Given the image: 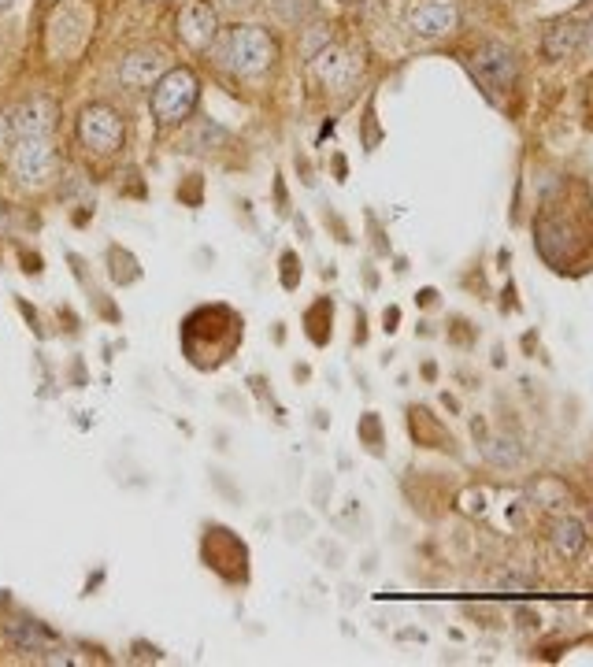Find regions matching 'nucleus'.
Wrapping results in <instances>:
<instances>
[{
	"label": "nucleus",
	"mask_w": 593,
	"mask_h": 667,
	"mask_svg": "<svg viewBox=\"0 0 593 667\" xmlns=\"http://www.w3.org/2000/svg\"><path fill=\"white\" fill-rule=\"evenodd\" d=\"M516 71H519L516 52L508 49V45H501V41H490V45H482L475 52V75L490 89H508L516 82Z\"/></svg>",
	"instance_id": "obj_5"
},
{
	"label": "nucleus",
	"mask_w": 593,
	"mask_h": 667,
	"mask_svg": "<svg viewBox=\"0 0 593 667\" xmlns=\"http://www.w3.org/2000/svg\"><path fill=\"white\" fill-rule=\"evenodd\" d=\"M456 4L453 0H423L412 8L408 15V26H412V34L419 38H442V34H453L456 30Z\"/></svg>",
	"instance_id": "obj_7"
},
{
	"label": "nucleus",
	"mask_w": 593,
	"mask_h": 667,
	"mask_svg": "<svg viewBox=\"0 0 593 667\" xmlns=\"http://www.w3.org/2000/svg\"><path fill=\"white\" fill-rule=\"evenodd\" d=\"M160 71H164V52L160 49H138L119 63V78H123L130 89L156 86V82H160Z\"/></svg>",
	"instance_id": "obj_8"
},
{
	"label": "nucleus",
	"mask_w": 593,
	"mask_h": 667,
	"mask_svg": "<svg viewBox=\"0 0 593 667\" xmlns=\"http://www.w3.org/2000/svg\"><path fill=\"white\" fill-rule=\"evenodd\" d=\"M201 97V82L190 67H171L167 75H160V82L152 86V115L160 126H175L182 119H190V112L197 108Z\"/></svg>",
	"instance_id": "obj_1"
},
{
	"label": "nucleus",
	"mask_w": 593,
	"mask_h": 667,
	"mask_svg": "<svg viewBox=\"0 0 593 667\" xmlns=\"http://www.w3.org/2000/svg\"><path fill=\"white\" fill-rule=\"evenodd\" d=\"M8 164L23 186H45L56 175V149L49 145V138H19L12 145Z\"/></svg>",
	"instance_id": "obj_4"
},
{
	"label": "nucleus",
	"mask_w": 593,
	"mask_h": 667,
	"mask_svg": "<svg viewBox=\"0 0 593 667\" xmlns=\"http://www.w3.org/2000/svg\"><path fill=\"white\" fill-rule=\"evenodd\" d=\"M8 4H12V0H0V12H4V8H8Z\"/></svg>",
	"instance_id": "obj_16"
},
{
	"label": "nucleus",
	"mask_w": 593,
	"mask_h": 667,
	"mask_svg": "<svg viewBox=\"0 0 593 667\" xmlns=\"http://www.w3.org/2000/svg\"><path fill=\"white\" fill-rule=\"evenodd\" d=\"M542 49L549 60H571L582 49V26L579 23H556L553 30H545Z\"/></svg>",
	"instance_id": "obj_11"
},
{
	"label": "nucleus",
	"mask_w": 593,
	"mask_h": 667,
	"mask_svg": "<svg viewBox=\"0 0 593 667\" xmlns=\"http://www.w3.org/2000/svg\"><path fill=\"white\" fill-rule=\"evenodd\" d=\"M549 542H553V549L564 560H575V556L586 549V527H582L579 519H553V527H549Z\"/></svg>",
	"instance_id": "obj_10"
},
{
	"label": "nucleus",
	"mask_w": 593,
	"mask_h": 667,
	"mask_svg": "<svg viewBox=\"0 0 593 667\" xmlns=\"http://www.w3.org/2000/svg\"><path fill=\"white\" fill-rule=\"evenodd\" d=\"M278 60V45L264 26H234L227 38V63L245 78H260Z\"/></svg>",
	"instance_id": "obj_2"
},
{
	"label": "nucleus",
	"mask_w": 593,
	"mask_h": 667,
	"mask_svg": "<svg viewBox=\"0 0 593 667\" xmlns=\"http://www.w3.org/2000/svg\"><path fill=\"white\" fill-rule=\"evenodd\" d=\"M8 223H12V215H8V204L0 201V238L8 234Z\"/></svg>",
	"instance_id": "obj_14"
},
{
	"label": "nucleus",
	"mask_w": 593,
	"mask_h": 667,
	"mask_svg": "<svg viewBox=\"0 0 593 667\" xmlns=\"http://www.w3.org/2000/svg\"><path fill=\"white\" fill-rule=\"evenodd\" d=\"M316 71H319V78H323V86H330V89H345L349 82L356 78V71H360V63L349 56V52H341V49H330V52H323L316 60Z\"/></svg>",
	"instance_id": "obj_9"
},
{
	"label": "nucleus",
	"mask_w": 593,
	"mask_h": 667,
	"mask_svg": "<svg viewBox=\"0 0 593 667\" xmlns=\"http://www.w3.org/2000/svg\"><path fill=\"white\" fill-rule=\"evenodd\" d=\"M8 638H12V645L19 653H49L52 645H56L52 630H45L41 623H34V619L12 623V627H8Z\"/></svg>",
	"instance_id": "obj_12"
},
{
	"label": "nucleus",
	"mask_w": 593,
	"mask_h": 667,
	"mask_svg": "<svg viewBox=\"0 0 593 667\" xmlns=\"http://www.w3.org/2000/svg\"><path fill=\"white\" fill-rule=\"evenodd\" d=\"M219 30V19H215V8L208 0H193L178 12V38L186 41L190 49H208Z\"/></svg>",
	"instance_id": "obj_6"
},
{
	"label": "nucleus",
	"mask_w": 593,
	"mask_h": 667,
	"mask_svg": "<svg viewBox=\"0 0 593 667\" xmlns=\"http://www.w3.org/2000/svg\"><path fill=\"white\" fill-rule=\"evenodd\" d=\"M486 460H490V464H497V467H512V464H519V460H523V453H519L516 449V441H490V445H486Z\"/></svg>",
	"instance_id": "obj_13"
},
{
	"label": "nucleus",
	"mask_w": 593,
	"mask_h": 667,
	"mask_svg": "<svg viewBox=\"0 0 593 667\" xmlns=\"http://www.w3.org/2000/svg\"><path fill=\"white\" fill-rule=\"evenodd\" d=\"M582 41H586V49L593 52V15H590V23L582 26Z\"/></svg>",
	"instance_id": "obj_15"
},
{
	"label": "nucleus",
	"mask_w": 593,
	"mask_h": 667,
	"mask_svg": "<svg viewBox=\"0 0 593 667\" xmlns=\"http://www.w3.org/2000/svg\"><path fill=\"white\" fill-rule=\"evenodd\" d=\"M123 138H127V123H123V115L115 112L112 104H86L78 112V141H82V149L97 152V156H112V152L123 149Z\"/></svg>",
	"instance_id": "obj_3"
}]
</instances>
